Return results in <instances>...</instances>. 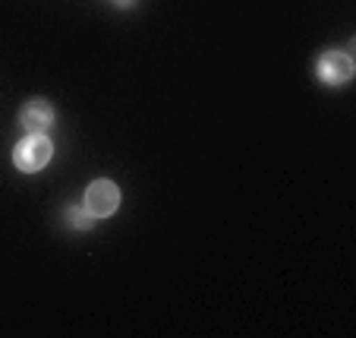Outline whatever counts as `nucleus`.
I'll list each match as a JSON object with an SVG mask.
<instances>
[{
    "instance_id": "nucleus-2",
    "label": "nucleus",
    "mask_w": 356,
    "mask_h": 338,
    "mask_svg": "<svg viewBox=\"0 0 356 338\" xmlns=\"http://www.w3.org/2000/svg\"><path fill=\"white\" fill-rule=\"evenodd\" d=\"M86 212L92 218H108L117 212V206H120V190H117L114 180H108V177H101V180H92L86 190Z\"/></svg>"
},
{
    "instance_id": "nucleus-6",
    "label": "nucleus",
    "mask_w": 356,
    "mask_h": 338,
    "mask_svg": "<svg viewBox=\"0 0 356 338\" xmlns=\"http://www.w3.org/2000/svg\"><path fill=\"white\" fill-rule=\"evenodd\" d=\"M129 3H133V0H117V7H129Z\"/></svg>"
},
{
    "instance_id": "nucleus-5",
    "label": "nucleus",
    "mask_w": 356,
    "mask_h": 338,
    "mask_svg": "<svg viewBox=\"0 0 356 338\" xmlns=\"http://www.w3.org/2000/svg\"><path fill=\"white\" fill-rule=\"evenodd\" d=\"M63 218L70 222V228H76V231H86V228H92V215L86 212V206L82 209H76V206H70L67 212H63Z\"/></svg>"
},
{
    "instance_id": "nucleus-4",
    "label": "nucleus",
    "mask_w": 356,
    "mask_h": 338,
    "mask_svg": "<svg viewBox=\"0 0 356 338\" xmlns=\"http://www.w3.org/2000/svg\"><path fill=\"white\" fill-rule=\"evenodd\" d=\"M353 76V57L343 54V51H328V54L318 57V79L328 82V86H341Z\"/></svg>"
},
{
    "instance_id": "nucleus-3",
    "label": "nucleus",
    "mask_w": 356,
    "mask_h": 338,
    "mask_svg": "<svg viewBox=\"0 0 356 338\" xmlns=\"http://www.w3.org/2000/svg\"><path fill=\"white\" fill-rule=\"evenodd\" d=\"M54 121H57V111H54V105L44 102V98H29L19 108V127L26 130V133H44V130H51Z\"/></svg>"
},
{
    "instance_id": "nucleus-1",
    "label": "nucleus",
    "mask_w": 356,
    "mask_h": 338,
    "mask_svg": "<svg viewBox=\"0 0 356 338\" xmlns=\"http://www.w3.org/2000/svg\"><path fill=\"white\" fill-rule=\"evenodd\" d=\"M51 155H54V146H51V139H47L44 133H29L26 139L16 142L13 164L22 171V174H38L41 168H47Z\"/></svg>"
}]
</instances>
